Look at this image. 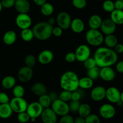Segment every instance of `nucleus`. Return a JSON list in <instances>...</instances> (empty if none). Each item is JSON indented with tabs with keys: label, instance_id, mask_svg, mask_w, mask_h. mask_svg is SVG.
<instances>
[{
	"label": "nucleus",
	"instance_id": "f257e3e1",
	"mask_svg": "<svg viewBox=\"0 0 123 123\" xmlns=\"http://www.w3.org/2000/svg\"><path fill=\"white\" fill-rule=\"evenodd\" d=\"M94 58L99 68L115 64L118 61V54L112 48L100 47L95 51Z\"/></svg>",
	"mask_w": 123,
	"mask_h": 123
},
{
	"label": "nucleus",
	"instance_id": "f03ea898",
	"mask_svg": "<svg viewBox=\"0 0 123 123\" xmlns=\"http://www.w3.org/2000/svg\"><path fill=\"white\" fill-rule=\"evenodd\" d=\"M79 78L76 73L72 71H67L62 74L60 79V86L63 90L71 92L79 88Z\"/></svg>",
	"mask_w": 123,
	"mask_h": 123
},
{
	"label": "nucleus",
	"instance_id": "7ed1b4c3",
	"mask_svg": "<svg viewBox=\"0 0 123 123\" xmlns=\"http://www.w3.org/2000/svg\"><path fill=\"white\" fill-rule=\"evenodd\" d=\"M52 25L48 22H40L32 28L35 38L39 40L44 41L49 39L52 35Z\"/></svg>",
	"mask_w": 123,
	"mask_h": 123
},
{
	"label": "nucleus",
	"instance_id": "20e7f679",
	"mask_svg": "<svg viewBox=\"0 0 123 123\" xmlns=\"http://www.w3.org/2000/svg\"><path fill=\"white\" fill-rule=\"evenodd\" d=\"M85 38L88 43L92 46H100L104 41L103 33L97 29L90 28L86 32Z\"/></svg>",
	"mask_w": 123,
	"mask_h": 123
},
{
	"label": "nucleus",
	"instance_id": "39448f33",
	"mask_svg": "<svg viewBox=\"0 0 123 123\" xmlns=\"http://www.w3.org/2000/svg\"><path fill=\"white\" fill-rule=\"evenodd\" d=\"M51 108L56 115L61 117L68 114L70 112L68 103L60 98H57L52 102Z\"/></svg>",
	"mask_w": 123,
	"mask_h": 123
},
{
	"label": "nucleus",
	"instance_id": "423d86ee",
	"mask_svg": "<svg viewBox=\"0 0 123 123\" xmlns=\"http://www.w3.org/2000/svg\"><path fill=\"white\" fill-rule=\"evenodd\" d=\"M9 104L13 112L19 114L26 111L28 103L23 97H15L9 102Z\"/></svg>",
	"mask_w": 123,
	"mask_h": 123
},
{
	"label": "nucleus",
	"instance_id": "0eeeda50",
	"mask_svg": "<svg viewBox=\"0 0 123 123\" xmlns=\"http://www.w3.org/2000/svg\"><path fill=\"white\" fill-rule=\"evenodd\" d=\"M74 54L77 61L83 62L90 56L91 50L88 46L86 44H80L76 49Z\"/></svg>",
	"mask_w": 123,
	"mask_h": 123
},
{
	"label": "nucleus",
	"instance_id": "6e6552de",
	"mask_svg": "<svg viewBox=\"0 0 123 123\" xmlns=\"http://www.w3.org/2000/svg\"><path fill=\"white\" fill-rule=\"evenodd\" d=\"M15 22L17 26L21 30L29 28L32 24V19L27 13H19Z\"/></svg>",
	"mask_w": 123,
	"mask_h": 123
},
{
	"label": "nucleus",
	"instance_id": "1a4fd4ad",
	"mask_svg": "<svg viewBox=\"0 0 123 123\" xmlns=\"http://www.w3.org/2000/svg\"><path fill=\"white\" fill-rule=\"evenodd\" d=\"M99 113L103 118L105 120H110L114 117L116 114V110L112 105L105 103L100 106Z\"/></svg>",
	"mask_w": 123,
	"mask_h": 123
},
{
	"label": "nucleus",
	"instance_id": "9d476101",
	"mask_svg": "<svg viewBox=\"0 0 123 123\" xmlns=\"http://www.w3.org/2000/svg\"><path fill=\"white\" fill-rule=\"evenodd\" d=\"M56 23L58 26L62 30H67L70 28L72 19L68 13L65 12H60L56 16Z\"/></svg>",
	"mask_w": 123,
	"mask_h": 123
},
{
	"label": "nucleus",
	"instance_id": "9b49d317",
	"mask_svg": "<svg viewBox=\"0 0 123 123\" xmlns=\"http://www.w3.org/2000/svg\"><path fill=\"white\" fill-rule=\"evenodd\" d=\"M44 108L41 106L38 102H33L28 105L26 112L31 118H37L40 117Z\"/></svg>",
	"mask_w": 123,
	"mask_h": 123
},
{
	"label": "nucleus",
	"instance_id": "f8f14e48",
	"mask_svg": "<svg viewBox=\"0 0 123 123\" xmlns=\"http://www.w3.org/2000/svg\"><path fill=\"white\" fill-rule=\"evenodd\" d=\"M57 116L50 107L44 108L40 115L41 119L44 123H55L57 121Z\"/></svg>",
	"mask_w": 123,
	"mask_h": 123
},
{
	"label": "nucleus",
	"instance_id": "ddd939ff",
	"mask_svg": "<svg viewBox=\"0 0 123 123\" xmlns=\"http://www.w3.org/2000/svg\"><path fill=\"white\" fill-rule=\"evenodd\" d=\"M33 76L32 68L25 66L21 67L18 73V78L21 82L26 83L30 81Z\"/></svg>",
	"mask_w": 123,
	"mask_h": 123
},
{
	"label": "nucleus",
	"instance_id": "4468645a",
	"mask_svg": "<svg viewBox=\"0 0 123 123\" xmlns=\"http://www.w3.org/2000/svg\"><path fill=\"white\" fill-rule=\"evenodd\" d=\"M100 28L103 34H112L116 31L117 25L111 19H105L102 20Z\"/></svg>",
	"mask_w": 123,
	"mask_h": 123
},
{
	"label": "nucleus",
	"instance_id": "2eb2a0df",
	"mask_svg": "<svg viewBox=\"0 0 123 123\" xmlns=\"http://www.w3.org/2000/svg\"><path fill=\"white\" fill-rule=\"evenodd\" d=\"M120 90L116 87L111 86L106 90V99L111 103H116L120 100Z\"/></svg>",
	"mask_w": 123,
	"mask_h": 123
},
{
	"label": "nucleus",
	"instance_id": "dca6fc26",
	"mask_svg": "<svg viewBox=\"0 0 123 123\" xmlns=\"http://www.w3.org/2000/svg\"><path fill=\"white\" fill-rule=\"evenodd\" d=\"M99 77L104 81H112L115 78V72L110 66L102 67L100 69Z\"/></svg>",
	"mask_w": 123,
	"mask_h": 123
},
{
	"label": "nucleus",
	"instance_id": "f3484780",
	"mask_svg": "<svg viewBox=\"0 0 123 123\" xmlns=\"http://www.w3.org/2000/svg\"><path fill=\"white\" fill-rule=\"evenodd\" d=\"M106 89L102 86H97L91 91V97L95 102H101L106 97Z\"/></svg>",
	"mask_w": 123,
	"mask_h": 123
},
{
	"label": "nucleus",
	"instance_id": "a211bd4d",
	"mask_svg": "<svg viewBox=\"0 0 123 123\" xmlns=\"http://www.w3.org/2000/svg\"><path fill=\"white\" fill-rule=\"evenodd\" d=\"M54 59V54L50 50H44L41 52L38 56V60L40 64L47 65L50 63Z\"/></svg>",
	"mask_w": 123,
	"mask_h": 123
},
{
	"label": "nucleus",
	"instance_id": "6ab92c4d",
	"mask_svg": "<svg viewBox=\"0 0 123 123\" xmlns=\"http://www.w3.org/2000/svg\"><path fill=\"white\" fill-rule=\"evenodd\" d=\"M14 7L19 13H28L30 10V4L28 0H16Z\"/></svg>",
	"mask_w": 123,
	"mask_h": 123
},
{
	"label": "nucleus",
	"instance_id": "aec40b11",
	"mask_svg": "<svg viewBox=\"0 0 123 123\" xmlns=\"http://www.w3.org/2000/svg\"><path fill=\"white\" fill-rule=\"evenodd\" d=\"M72 31L76 34H80L84 31L85 29V24L84 22L79 18H76L72 20L70 26Z\"/></svg>",
	"mask_w": 123,
	"mask_h": 123
},
{
	"label": "nucleus",
	"instance_id": "412c9836",
	"mask_svg": "<svg viewBox=\"0 0 123 123\" xmlns=\"http://www.w3.org/2000/svg\"><path fill=\"white\" fill-rule=\"evenodd\" d=\"M13 112L9 103L0 105V118H9L12 116Z\"/></svg>",
	"mask_w": 123,
	"mask_h": 123
},
{
	"label": "nucleus",
	"instance_id": "4be33fe9",
	"mask_svg": "<svg viewBox=\"0 0 123 123\" xmlns=\"http://www.w3.org/2000/svg\"><path fill=\"white\" fill-rule=\"evenodd\" d=\"M30 90L36 96H40L44 94H46L47 92L46 86L44 84L41 82H36L34 84Z\"/></svg>",
	"mask_w": 123,
	"mask_h": 123
},
{
	"label": "nucleus",
	"instance_id": "5701e85b",
	"mask_svg": "<svg viewBox=\"0 0 123 123\" xmlns=\"http://www.w3.org/2000/svg\"><path fill=\"white\" fill-rule=\"evenodd\" d=\"M111 19L116 25L123 24V10L115 9L111 13Z\"/></svg>",
	"mask_w": 123,
	"mask_h": 123
},
{
	"label": "nucleus",
	"instance_id": "b1692460",
	"mask_svg": "<svg viewBox=\"0 0 123 123\" xmlns=\"http://www.w3.org/2000/svg\"><path fill=\"white\" fill-rule=\"evenodd\" d=\"M16 80L15 78L13 77V76H6L3 79H2L1 81V85L2 87L6 90H9L12 89L16 85Z\"/></svg>",
	"mask_w": 123,
	"mask_h": 123
},
{
	"label": "nucleus",
	"instance_id": "393cba45",
	"mask_svg": "<svg viewBox=\"0 0 123 123\" xmlns=\"http://www.w3.org/2000/svg\"><path fill=\"white\" fill-rule=\"evenodd\" d=\"M17 36L16 32L14 31L10 30V31H7L6 33L4 34L3 40L4 43L7 45H12L14 44L16 41Z\"/></svg>",
	"mask_w": 123,
	"mask_h": 123
},
{
	"label": "nucleus",
	"instance_id": "a878e982",
	"mask_svg": "<svg viewBox=\"0 0 123 123\" xmlns=\"http://www.w3.org/2000/svg\"><path fill=\"white\" fill-rule=\"evenodd\" d=\"M102 19L98 14H93L91 16L88 20V25L90 28L97 29L100 28L102 22Z\"/></svg>",
	"mask_w": 123,
	"mask_h": 123
},
{
	"label": "nucleus",
	"instance_id": "bb28decb",
	"mask_svg": "<svg viewBox=\"0 0 123 123\" xmlns=\"http://www.w3.org/2000/svg\"><path fill=\"white\" fill-rule=\"evenodd\" d=\"M94 82L92 79L87 77H83L79 79V87L84 90H88L92 88L93 86Z\"/></svg>",
	"mask_w": 123,
	"mask_h": 123
},
{
	"label": "nucleus",
	"instance_id": "cd10ccee",
	"mask_svg": "<svg viewBox=\"0 0 123 123\" xmlns=\"http://www.w3.org/2000/svg\"><path fill=\"white\" fill-rule=\"evenodd\" d=\"M103 42L105 43L106 47L112 49L118 43V38H117L115 35H114V34L106 35V37L104 38Z\"/></svg>",
	"mask_w": 123,
	"mask_h": 123
},
{
	"label": "nucleus",
	"instance_id": "c85d7f7f",
	"mask_svg": "<svg viewBox=\"0 0 123 123\" xmlns=\"http://www.w3.org/2000/svg\"><path fill=\"white\" fill-rule=\"evenodd\" d=\"M20 37L25 42H30L34 38L33 31L30 28L22 30L21 32H20Z\"/></svg>",
	"mask_w": 123,
	"mask_h": 123
},
{
	"label": "nucleus",
	"instance_id": "c756f323",
	"mask_svg": "<svg viewBox=\"0 0 123 123\" xmlns=\"http://www.w3.org/2000/svg\"><path fill=\"white\" fill-rule=\"evenodd\" d=\"M91 106L88 103H83V104L80 105L78 111L79 116L83 118H85L87 115L91 114Z\"/></svg>",
	"mask_w": 123,
	"mask_h": 123
},
{
	"label": "nucleus",
	"instance_id": "7c9ffc66",
	"mask_svg": "<svg viewBox=\"0 0 123 123\" xmlns=\"http://www.w3.org/2000/svg\"><path fill=\"white\" fill-rule=\"evenodd\" d=\"M54 6L49 2H46L41 6L40 12L42 14L46 16H49L54 13Z\"/></svg>",
	"mask_w": 123,
	"mask_h": 123
},
{
	"label": "nucleus",
	"instance_id": "2f4dec72",
	"mask_svg": "<svg viewBox=\"0 0 123 123\" xmlns=\"http://www.w3.org/2000/svg\"><path fill=\"white\" fill-rule=\"evenodd\" d=\"M38 103L41 105L43 108H49L51 106L52 100L49 97V95L44 94L39 96V99H38Z\"/></svg>",
	"mask_w": 123,
	"mask_h": 123
},
{
	"label": "nucleus",
	"instance_id": "473e14b6",
	"mask_svg": "<svg viewBox=\"0 0 123 123\" xmlns=\"http://www.w3.org/2000/svg\"><path fill=\"white\" fill-rule=\"evenodd\" d=\"M100 68L98 66H96L88 70L87 75L89 78H91L92 80L97 79L99 77Z\"/></svg>",
	"mask_w": 123,
	"mask_h": 123
},
{
	"label": "nucleus",
	"instance_id": "72a5a7b5",
	"mask_svg": "<svg viewBox=\"0 0 123 123\" xmlns=\"http://www.w3.org/2000/svg\"><path fill=\"white\" fill-rule=\"evenodd\" d=\"M25 94V90L22 85H15L13 88V94L15 97H23Z\"/></svg>",
	"mask_w": 123,
	"mask_h": 123
},
{
	"label": "nucleus",
	"instance_id": "f704fd0d",
	"mask_svg": "<svg viewBox=\"0 0 123 123\" xmlns=\"http://www.w3.org/2000/svg\"><path fill=\"white\" fill-rule=\"evenodd\" d=\"M102 7L105 12L111 13L114 10H115L114 2H113L112 0H106L103 2Z\"/></svg>",
	"mask_w": 123,
	"mask_h": 123
},
{
	"label": "nucleus",
	"instance_id": "c9c22d12",
	"mask_svg": "<svg viewBox=\"0 0 123 123\" xmlns=\"http://www.w3.org/2000/svg\"><path fill=\"white\" fill-rule=\"evenodd\" d=\"M25 66L32 68L36 64V57L32 54H29L26 55L25 58Z\"/></svg>",
	"mask_w": 123,
	"mask_h": 123
},
{
	"label": "nucleus",
	"instance_id": "e433bc0d",
	"mask_svg": "<svg viewBox=\"0 0 123 123\" xmlns=\"http://www.w3.org/2000/svg\"><path fill=\"white\" fill-rule=\"evenodd\" d=\"M58 98L64 102H69L72 99V92L67 90H63L58 95Z\"/></svg>",
	"mask_w": 123,
	"mask_h": 123
},
{
	"label": "nucleus",
	"instance_id": "4c0bfd02",
	"mask_svg": "<svg viewBox=\"0 0 123 123\" xmlns=\"http://www.w3.org/2000/svg\"><path fill=\"white\" fill-rule=\"evenodd\" d=\"M86 123H100V118L96 114H90L85 118Z\"/></svg>",
	"mask_w": 123,
	"mask_h": 123
},
{
	"label": "nucleus",
	"instance_id": "58836bf2",
	"mask_svg": "<svg viewBox=\"0 0 123 123\" xmlns=\"http://www.w3.org/2000/svg\"><path fill=\"white\" fill-rule=\"evenodd\" d=\"M83 62H84V67L87 70L90 69V68H92V67L97 66L94 58H91L90 56L88 58L86 59V60H85Z\"/></svg>",
	"mask_w": 123,
	"mask_h": 123
},
{
	"label": "nucleus",
	"instance_id": "ea45409f",
	"mask_svg": "<svg viewBox=\"0 0 123 123\" xmlns=\"http://www.w3.org/2000/svg\"><path fill=\"white\" fill-rule=\"evenodd\" d=\"M17 119L20 123H25L30 121V117L26 111L19 113L17 116Z\"/></svg>",
	"mask_w": 123,
	"mask_h": 123
},
{
	"label": "nucleus",
	"instance_id": "a19ab883",
	"mask_svg": "<svg viewBox=\"0 0 123 123\" xmlns=\"http://www.w3.org/2000/svg\"><path fill=\"white\" fill-rule=\"evenodd\" d=\"M72 4L77 9H83L86 6V0H72Z\"/></svg>",
	"mask_w": 123,
	"mask_h": 123
},
{
	"label": "nucleus",
	"instance_id": "79ce46f5",
	"mask_svg": "<svg viewBox=\"0 0 123 123\" xmlns=\"http://www.w3.org/2000/svg\"><path fill=\"white\" fill-rule=\"evenodd\" d=\"M80 105V102H79V101L72 100L70 102V103L68 104L70 111L73 112H78Z\"/></svg>",
	"mask_w": 123,
	"mask_h": 123
},
{
	"label": "nucleus",
	"instance_id": "37998d69",
	"mask_svg": "<svg viewBox=\"0 0 123 123\" xmlns=\"http://www.w3.org/2000/svg\"><path fill=\"white\" fill-rule=\"evenodd\" d=\"M74 123V118L72 115L68 114L64 115L61 116L60 120V123Z\"/></svg>",
	"mask_w": 123,
	"mask_h": 123
},
{
	"label": "nucleus",
	"instance_id": "c03bdc74",
	"mask_svg": "<svg viewBox=\"0 0 123 123\" xmlns=\"http://www.w3.org/2000/svg\"><path fill=\"white\" fill-rule=\"evenodd\" d=\"M16 0H1L3 8H10L14 6Z\"/></svg>",
	"mask_w": 123,
	"mask_h": 123
},
{
	"label": "nucleus",
	"instance_id": "a18cd8bd",
	"mask_svg": "<svg viewBox=\"0 0 123 123\" xmlns=\"http://www.w3.org/2000/svg\"><path fill=\"white\" fill-rule=\"evenodd\" d=\"M65 60L68 62H73L76 60L74 52H68L65 55Z\"/></svg>",
	"mask_w": 123,
	"mask_h": 123
},
{
	"label": "nucleus",
	"instance_id": "49530a36",
	"mask_svg": "<svg viewBox=\"0 0 123 123\" xmlns=\"http://www.w3.org/2000/svg\"><path fill=\"white\" fill-rule=\"evenodd\" d=\"M10 98L8 95L3 92H0V104L9 103Z\"/></svg>",
	"mask_w": 123,
	"mask_h": 123
},
{
	"label": "nucleus",
	"instance_id": "de8ad7c7",
	"mask_svg": "<svg viewBox=\"0 0 123 123\" xmlns=\"http://www.w3.org/2000/svg\"><path fill=\"white\" fill-rule=\"evenodd\" d=\"M62 30H63L58 26L56 27H53L52 33L55 37H60L62 34Z\"/></svg>",
	"mask_w": 123,
	"mask_h": 123
},
{
	"label": "nucleus",
	"instance_id": "09e8293b",
	"mask_svg": "<svg viewBox=\"0 0 123 123\" xmlns=\"http://www.w3.org/2000/svg\"><path fill=\"white\" fill-rule=\"evenodd\" d=\"M81 98V94L80 92L75 90L72 92V99L71 100H74V101H79V100Z\"/></svg>",
	"mask_w": 123,
	"mask_h": 123
},
{
	"label": "nucleus",
	"instance_id": "8fccbe9b",
	"mask_svg": "<svg viewBox=\"0 0 123 123\" xmlns=\"http://www.w3.org/2000/svg\"><path fill=\"white\" fill-rule=\"evenodd\" d=\"M114 50L117 54H122L123 53V44L117 43L114 48Z\"/></svg>",
	"mask_w": 123,
	"mask_h": 123
},
{
	"label": "nucleus",
	"instance_id": "3c124183",
	"mask_svg": "<svg viewBox=\"0 0 123 123\" xmlns=\"http://www.w3.org/2000/svg\"><path fill=\"white\" fill-rule=\"evenodd\" d=\"M115 9L123 10V1L121 0H117L114 2Z\"/></svg>",
	"mask_w": 123,
	"mask_h": 123
},
{
	"label": "nucleus",
	"instance_id": "603ef678",
	"mask_svg": "<svg viewBox=\"0 0 123 123\" xmlns=\"http://www.w3.org/2000/svg\"><path fill=\"white\" fill-rule=\"evenodd\" d=\"M116 70L118 73H123V61H120L116 64Z\"/></svg>",
	"mask_w": 123,
	"mask_h": 123
},
{
	"label": "nucleus",
	"instance_id": "864d4df0",
	"mask_svg": "<svg viewBox=\"0 0 123 123\" xmlns=\"http://www.w3.org/2000/svg\"><path fill=\"white\" fill-rule=\"evenodd\" d=\"M49 97H50V99H51L52 102L53 101L55 100L58 98V94L55 92H51L50 93H49Z\"/></svg>",
	"mask_w": 123,
	"mask_h": 123
},
{
	"label": "nucleus",
	"instance_id": "5fc2aeb1",
	"mask_svg": "<svg viewBox=\"0 0 123 123\" xmlns=\"http://www.w3.org/2000/svg\"><path fill=\"white\" fill-rule=\"evenodd\" d=\"M46 1L47 0H33V2L37 6H42V5L46 2Z\"/></svg>",
	"mask_w": 123,
	"mask_h": 123
},
{
	"label": "nucleus",
	"instance_id": "6e6d98bb",
	"mask_svg": "<svg viewBox=\"0 0 123 123\" xmlns=\"http://www.w3.org/2000/svg\"><path fill=\"white\" fill-rule=\"evenodd\" d=\"M74 123H85V118L79 116L77 117L75 120H74Z\"/></svg>",
	"mask_w": 123,
	"mask_h": 123
},
{
	"label": "nucleus",
	"instance_id": "4d7b16f0",
	"mask_svg": "<svg viewBox=\"0 0 123 123\" xmlns=\"http://www.w3.org/2000/svg\"><path fill=\"white\" fill-rule=\"evenodd\" d=\"M48 22L49 23V24H50V25H53L54 24H55V19H54V18H49V19H48Z\"/></svg>",
	"mask_w": 123,
	"mask_h": 123
},
{
	"label": "nucleus",
	"instance_id": "13d9d810",
	"mask_svg": "<svg viewBox=\"0 0 123 123\" xmlns=\"http://www.w3.org/2000/svg\"><path fill=\"white\" fill-rule=\"evenodd\" d=\"M120 100L123 103V91H122L120 94Z\"/></svg>",
	"mask_w": 123,
	"mask_h": 123
},
{
	"label": "nucleus",
	"instance_id": "bf43d9fd",
	"mask_svg": "<svg viewBox=\"0 0 123 123\" xmlns=\"http://www.w3.org/2000/svg\"><path fill=\"white\" fill-rule=\"evenodd\" d=\"M2 4H1V1H0V13H1V12L2 11Z\"/></svg>",
	"mask_w": 123,
	"mask_h": 123
},
{
	"label": "nucleus",
	"instance_id": "052dcab7",
	"mask_svg": "<svg viewBox=\"0 0 123 123\" xmlns=\"http://www.w3.org/2000/svg\"><path fill=\"white\" fill-rule=\"evenodd\" d=\"M30 120H31V121H32V122H34V121H36V118H30Z\"/></svg>",
	"mask_w": 123,
	"mask_h": 123
},
{
	"label": "nucleus",
	"instance_id": "680f3d73",
	"mask_svg": "<svg viewBox=\"0 0 123 123\" xmlns=\"http://www.w3.org/2000/svg\"><path fill=\"white\" fill-rule=\"evenodd\" d=\"M121 1H123V0H121Z\"/></svg>",
	"mask_w": 123,
	"mask_h": 123
},
{
	"label": "nucleus",
	"instance_id": "e2e57ef3",
	"mask_svg": "<svg viewBox=\"0 0 123 123\" xmlns=\"http://www.w3.org/2000/svg\"><path fill=\"white\" fill-rule=\"evenodd\" d=\"M0 1H1V0H0Z\"/></svg>",
	"mask_w": 123,
	"mask_h": 123
}]
</instances>
